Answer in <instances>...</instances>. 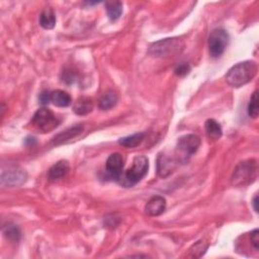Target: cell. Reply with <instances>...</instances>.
Listing matches in <instances>:
<instances>
[{"mask_svg":"<svg viewBox=\"0 0 259 259\" xmlns=\"http://www.w3.org/2000/svg\"><path fill=\"white\" fill-rule=\"evenodd\" d=\"M258 71L257 64L254 61H244L234 65L226 74V81L232 87H241L249 83L256 76Z\"/></svg>","mask_w":259,"mask_h":259,"instance_id":"obj_1","label":"cell"},{"mask_svg":"<svg viewBox=\"0 0 259 259\" xmlns=\"http://www.w3.org/2000/svg\"><path fill=\"white\" fill-rule=\"evenodd\" d=\"M148 169V158L146 156H137L134 158L132 166L129 168L125 174H122L118 183L126 187H131L137 185L139 181H141L147 175Z\"/></svg>","mask_w":259,"mask_h":259,"instance_id":"obj_2","label":"cell"},{"mask_svg":"<svg viewBox=\"0 0 259 259\" xmlns=\"http://www.w3.org/2000/svg\"><path fill=\"white\" fill-rule=\"evenodd\" d=\"M257 175V162L255 159L241 161L233 172L231 183L234 186H246L252 184Z\"/></svg>","mask_w":259,"mask_h":259,"instance_id":"obj_3","label":"cell"},{"mask_svg":"<svg viewBox=\"0 0 259 259\" xmlns=\"http://www.w3.org/2000/svg\"><path fill=\"white\" fill-rule=\"evenodd\" d=\"M32 124L37 132L49 133L55 130L60 122L51 110L42 108L36 111L32 119Z\"/></svg>","mask_w":259,"mask_h":259,"instance_id":"obj_4","label":"cell"},{"mask_svg":"<svg viewBox=\"0 0 259 259\" xmlns=\"http://www.w3.org/2000/svg\"><path fill=\"white\" fill-rule=\"evenodd\" d=\"M229 35L224 29L214 30L209 37V52L213 58L221 57L228 46Z\"/></svg>","mask_w":259,"mask_h":259,"instance_id":"obj_5","label":"cell"},{"mask_svg":"<svg viewBox=\"0 0 259 259\" xmlns=\"http://www.w3.org/2000/svg\"><path fill=\"white\" fill-rule=\"evenodd\" d=\"M201 146V139L199 136L188 134L180 137L177 142V151L180 159L187 160L193 154L199 150Z\"/></svg>","mask_w":259,"mask_h":259,"instance_id":"obj_6","label":"cell"},{"mask_svg":"<svg viewBox=\"0 0 259 259\" xmlns=\"http://www.w3.org/2000/svg\"><path fill=\"white\" fill-rule=\"evenodd\" d=\"M181 48V42L177 37L164 38L156 43H154L149 48V53L156 57H164L172 55Z\"/></svg>","mask_w":259,"mask_h":259,"instance_id":"obj_7","label":"cell"},{"mask_svg":"<svg viewBox=\"0 0 259 259\" xmlns=\"http://www.w3.org/2000/svg\"><path fill=\"white\" fill-rule=\"evenodd\" d=\"M27 180V173L21 168L17 166L8 167L7 170H2L1 173V185L7 187L19 186Z\"/></svg>","mask_w":259,"mask_h":259,"instance_id":"obj_8","label":"cell"},{"mask_svg":"<svg viewBox=\"0 0 259 259\" xmlns=\"http://www.w3.org/2000/svg\"><path fill=\"white\" fill-rule=\"evenodd\" d=\"M106 169L110 178L115 181L120 180L124 169V158L120 153H113L108 158Z\"/></svg>","mask_w":259,"mask_h":259,"instance_id":"obj_9","label":"cell"},{"mask_svg":"<svg viewBox=\"0 0 259 259\" xmlns=\"http://www.w3.org/2000/svg\"><path fill=\"white\" fill-rule=\"evenodd\" d=\"M166 209V200L161 196L151 198L145 205V213L151 217H157L164 213Z\"/></svg>","mask_w":259,"mask_h":259,"instance_id":"obj_10","label":"cell"},{"mask_svg":"<svg viewBox=\"0 0 259 259\" xmlns=\"http://www.w3.org/2000/svg\"><path fill=\"white\" fill-rule=\"evenodd\" d=\"M69 170H70L69 163L65 160H61L50 168L48 172V178L51 181L62 179L69 173Z\"/></svg>","mask_w":259,"mask_h":259,"instance_id":"obj_11","label":"cell"},{"mask_svg":"<svg viewBox=\"0 0 259 259\" xmlns=\"http://www.w3.org/2000/svg\"><path fill=\"white\" fill-rule=\"evenodd\" d=\"M175 168V163L169 157L160 154L157 160V172L160 177H167L170 175Z\"/></svg>","mask_w":259,"mask_h":259,"instance_id":"obj_12","label":"cell"},{"mask_svg":"<svg viewBox=\"0 0 259 259\" xmlns=\"http://www.w3.org/2000/svg\"><path fill=\"white\" fill-rule=\"evenodd\" d=\"M83 131V127L78 125V126H74L68 130H66L65 132L60 133L58 136H56L53 140V143L55 145H60L65 143V142H67L68 140H71L72 138H75L78 136L79 134H81Z\"/></svg>","mask_w":259,"mask_h":259,"instance_id":"obj_13","label":"cell"},{"mask_svg":"<svg viewBox=\"0 0 259 259\" xmlns=\"http://www.w3.org/2000/svg\"><path fill=\"white\" fill-rule=\"evenodd\" d=\"M93 110V102L88 97H80L76 100L73 111L77 115H86Z\"/></svg>","mask_w":259,"mask_h":259,"instance_id":"obj_14","label":"cell"},{"mask_svg":"<svg viewBox=\"0 0 259 259\" xmlns=\"http://www.w3.org/2000/svg\"><path fill=\"white\" fill-rule=\"evenodd\" d=\"M38 21H40L41 27L45 30L54 29L56 24V16L54 10L51 7L45 8L40 15V19H38Z\"/></svg>","mask_w":259,"mask_h":259,"instance_id":"obj_15","label":"cell"},{"mask_svg":"<svg viewBox=\"0 0 259 259\" xmlns=\"http://www.w3.org/2000/svg\"><path fill=\"white\" fill-rule=\"evenodd\" d=\"M118 95L112 90H110V92H106L103 94L98 102V107L101 111H109L114 108L118 103Z\"/></svg>","mask_w":259,"mask_h":259,"instance_id":"obj_16","label":"cell"},{"mask_svg":"<svg viewBox=\"0 0 259 259\" xmlns=\"http://www.w3.org/2000/svg\"><path fill=\"white\" fill-rule=\"evenodd\" d=\"M51 102L59 108H67L71 103V97L67 92L56 90V92H51Z\"/></svg>","mask_w":259,"mask_h":259,"instance_id":"obj_17","label":"cell"},{"mask_svg":"<svg viewBox=\"0 0 259 259\" xmlns=\"http://www.w3.org/2000/svg\"><path fill=\"white\" fill-rule=\"evenodd\" d=\"M204 128H205V133L209 138L213 140H219L222 137V134H223L222 127L216 120L209 119L205 122Z\"/></svg>","mask_w":259,"mask_h":259,"instance_id":"obj_18","label":"cell"},{"mask_svg":"<svg viewBox=\"0 0 259 259\" xmlns=\"http://www.w3.org/2000/svg\"><path fill=\"white\" fill-rule=\"evenodd\" d=\"M144 139H145L144 133H137L120 139L119 144H121L126 148H136L142 144V142L144 141Z\"/></svg>","mask_w":259,"mask_h":259,"instance_id":"obj_19","label":"cell"},{"mask_svg":"<svg viewBox=\"0 0 259 259\" xmlns=\"http://www.w3.org/2000/svg\"><path fill=\"white\" fill-rule=\"evenodd\" d=\"M106 7L111 20H118L123 14V3L121 1H108Z\"/></svg>","mask_w":259,"mask_h":259,"instance_id":"obj_20","label":"cell"},{"mask_svg":"<svg viewBox=\"0 0 259 259\" xmlns=\"http://www.w3.org/2000/svg\"><path fill=\"white\" fill-rule=\"evenodd\" d=\"M3 235L12 242H18L21 237V233L17 225L8 224L3 228Z\"/></svg>","mask_w":259,"mask_h":259,"instance_id":"obj_21","label":"cell"},{"mask_svg":"<svg viewBox=\"0 0 259 259\" xmlns=\"http://www.w3.org/2000/svg\"><path fill=\"white\" fill-rule=\"evenodd\" d=\"M258 92H255L252 96L251 99L249 101V105H248V115L252 119H256L258 116Z\"/></svg>","mask_w":259,"mask_h":259,"instance_id":"obj_22","label":"cell"},{"mask_svg":"<svg viewBox=\"0 0 259 259\" xmlns=\"http://www.w3.org/2000/svg\"><path fill=\"white\" fill-rule=\"evenodd\" d=\"M190 72V66L187 63H181L175 68L174 73L178 77H185Z\"/></svg>","mask_w":259,"mask_h":259,"instance_id":"obj_23","label":"cell"},{"mask_svg":"<svg viewBox=\"0 0 259 259\" xmlns=\"http://www.w3.org/2000/svg\"><path fill=\"white\" fill-rule=\"evenodd\" d=\"M250 241H251V244L254 247V249L256 251H258V249H259V232L257 229H255L254 231L251 232Z\"/></svg>","mask_w":259,"mask_h":259,"instance_id":"obj_24","label":"cell"},{"mask_svg":"<svg viewBox=\"0 0 259 259\" xmlns=\"http://www.w3.org/2000/svg\"><path fill=\"white\" fill-rule=\"evenodd\" d=\"M62 80L64 83H67V84H72L75 80V73H73L72 71H65L63 73V76H62Z\"/></svg>","mask_w":259,"mask_h":259,"instance_id":"obj_25","label":"cell"},{"mask_svg":"<svg viewBox=\"0 0 259 259\" xmlns=\"http://www.w3.org/2000/svg\"><path fill=\"white\" fill-rule=\"evenodd\" d=\"M38 101H40L42 106H47L49 102H51V92L45 90V92H43L40 96H38Z\"/></svg>","mask_w":259,"mask_h":259,"instance_id":"obj_26","label":"cell"},{"mask_svg":"<svg viewBox=\"0 0 259 259\" xmlns=\"http://www.w3.org/2000/svg\"><path fill=\"white\" fill-rule=\"evenodd\" d=\"M36 143H37V141L34 137H28L27 139H25V144H27L28 146H34Z\"/></svg>","mask_w":259,"mask_h":259,"instance_id":"obj_27","label":"cell"},{"mask_svg":"<svg viewBox=\"0 0 259 259\" xmlns=\"http://www.w3.org/2000/svg\"><path fill=\"white\" fill-rule=\"evenodd\" d=\"M252 204H253L254 211H255L256 213H258V206H257V204H258V196H257V194H256V196H255V197H254V199H253Z\"/></svg>","mask_w":259,"mask_h":259,"instance_id":"obj_28","label":"cell"}]
</instances>
